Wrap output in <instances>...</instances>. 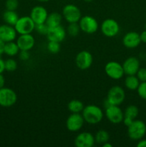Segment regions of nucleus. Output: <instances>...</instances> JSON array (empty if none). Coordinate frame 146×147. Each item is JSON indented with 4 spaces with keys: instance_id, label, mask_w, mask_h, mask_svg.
<instances>
[{
    "instance_id": "4c0bfd02",
    "label": "nucleus",
    "mask_w": 146,
    "mask_h": 147,
    "mask_svg": "<svg viewBox=\"0 0 146 147\" xmlns=\"http://www.w3.org/2000/svg\"><path fill=\"white\" fill-rule=\"evenodd\" d=\"M4 84H5V78L2 73H1L0 74V88L4 87Z\"/></svg>"
},
{
    "instance_id": "2f4dec72",
    "label": "nucleus",
    "mask_w": 146,
    "mask_h": 147,
    "mask_svg": "<svg viewBox=\"0 0 146 147\" xmlns=\"http://www.w3.org/2000/svg\"><path fill=\"white\" fill-rule=\"evenodd\" d=\"M19 7L18 0H7L5 2V7L7 10L16 11Z\"/></svg>"
},
{
    "instance_id": "c85d7f7f",
    "label": "nucleus",
    "mask_w": 146,
    "mask_h": 147,
    "mask_svg": "<svg viewBox=\"0 0 146 147\" xmlns=\"http://www.w3.org/2000/svg\"><path fill=\"white\" fill-rule=\"evenodd\" d=\"M5 70L8 72H14L17 68V63L12 58H9L4 61Z\"/></svg>"
},
{
    "instance_id": "6e6552de",
    "label": "nucleus",
    "mask_w": 146,
    "mask_h": 147,
    "mask_svg": "<svg viewBox=\"0 0 146 147\" xmlns=\"http://www.w3.org/2000/svg\"><path fill=\"white\" fill-rule=\"evenodd\" d=\"M102 33L107 37H113L117 35L120 32V25L114 19H106L100 26Z\"/></svg>"
},
{
    "instance_id": "412c9836",
    "label": "nucleus",
    "mask_w": 146,
    "mask_h": 147,
    "mask_svg": "<svg viewBox=\"0 0 146 147\" xmlns=\"http://www.w3.org/2000/svg\"><path fill=\"white\" fill-rule=\"evenodd\" d=\"M62 21V15L58 12H52L48 14L45 23L50 27H54L61 25Z\"/></svg>"
},
{
    "instance_id": "58836bf2",
    "label": "nucleus",
    "mask_w": 146,
    "mask_h": 147,
    "mask_svg": "<svg viewBox=\"0 0 146 147\" xmlns=\"http://www.w3.org/2000/svg\"><path fill=\"white\" fill-rule=\"evenodd\" d=\"M4 45H5V42H3L1 40H0V56L4 53Z\"/></svg>"
},
{
    "instance_id": "c9c22d12",
    "label": "nucleus",
    "mask_w": 146,
    "mask_h": 147,
    "mask_svg": "<svg viewBox=\"0 0 146 147\" xmlns=\"http://www.w3.org/2000/svg\"><path fill=\"white\" fill-rule=\"evenodd\" d=\"M140 37L141 42L146 43V30H145L144 31L142 32L141 34H140Z\"/></svg>"
},
{
    "instance_id": "393cba45",
    "label": "nucleus",
    "mask_w": 146,
    "mask_h": 147,
    "mask_svg": "<svg viewBox=\"0 0 146 147\" xmlns=\"http://www.w3.org/2000/svg\"><path fill=\"white\" fill-rule=\"evenodd\" d=\"M84 104L78 99L71 100L67 104V109L72 113H80L84 109Z\"/></svg>"
},
{
    "instance_id": "0eeeda50",
    "label": "nucleus",
    "mask_w": 146,
    "mask_h": 147,
    "mask_svg": "<svg viewBox=\"0 0 146 147\" xmlns=\"http://www.w3.org/2000/svg\"><path fill=\"white\" fill-rule=\"evenodd\" d=\"M78 23L81 31L86 34H94L99 28V24L97 20L90 15L82 17Z\"/></svg>"
},
{
    "instance_id": "79ce46f5",
    "label": "nucleus",
    "mask_w": 146,
    "mask_h": 147,
    "mask_svg": "<svg viewBox=\"0 0 146 147\" xmlns=\"http://www.w3.org/2000/svg\"><path fill=\"white\" fill-rule=\"evenodd\" d=\"M84 1H87V2H90V1H93V0H84Z\"/></svg>"
},
{
    "instance_id": "b1692460",
    "label": "nucleus",
    "mask_w": 146,
    "mask_h": 147,
    "mask_svg": "<svg viewBox=\"0 0 146 147\" xmlns=\"http://www.w3.org/2000/svg\"><path fill=\"white\" fill-rule=\"evenodd\" d=\"M19 51L20 50L17 42H14V41L5 42L4 53H5L7 55L9 56V57H14V56L18 55Z\"/></svg>"
},
{
    "instance_id": "9b49d317",
    "label": "nucleus",
    "mask_w": 146,
    "mask_h": 147,
    "mask_svg": "<svg viewBox=\"0 0 146 147\" xmlns=\"http://www.w3.org/2000/svg\"><path fill=\"white\" fill-rule=\"evenodd\" d=\"M93 63L92 55L87 50H82L77 53L75 57L76 66L80 70H87Z\"/></svg>"
},
{
    "instance_id": "5701e85b",
    "label": "nucleus",
    "mask_w": 146,
    "mask_h": 147,
    "mask_svg": "<svg viewBox=\"0 0 146 147\" xmlns=\"http://www.w3.org/2000/svg\"><path fill=\"white\" fill-rule=\"evenodd\" d=\"M140 81L136 75H130L127 76L125 80V86L126 88L130 90H136L140 85Z\"/></svg>"
},
{
    "instance_id": "cd10ccee",
    "label": "nucleus",
    "mask_w": 146,
    "mask_h": 147,
    "mask_svg": "<svg viewBox=\"0 0 146 147\" xmlns=\"http://www.w3.org/2000/svg\"><path fill=\"white\" fill-rule=\"evenodd\" d=\"M47 49L50 53L57 54L60 51V49H61L60 42L55 41H49L47 43Z\"/></svg>"
},
{
    "instance_id": "a211bd4d",
    "label": "nucleus",
    "mask_w": 146,
    "mask_h": 147,
    "mask_svg": "<svg viewBox=\"0 0 146 147\" xmlns=\"http://www.w3.org/2000/svg\"><path fill=\"white\" fill-rule=\"evenodd\" d=\"M17 31L14 26L7 24L0 25V40L4 42L14 41L17 37Z\"/></svg>"
},
{
    "instance_id": "a878e982",
    "label": "nucleus",
    "mask_w": 146,
    "mask_h": 147,
    "mask_svg": "<svg viewBox=\"0 0 146 147\" xmlns=\"http://www.w3.org/2000/svg\"><path fill=\"white\" fill-rule=\"evenodd\" d=\"M109 139H110V134L107 131L104 130V129H100V130L97 131L94 135L95 142L99 144L102 145L105 142H109Z\"/></svg>"
},
{
    "instance_id": "c756f323",
    "label": "nucleus",
    "mask_w": 146,
    "mask_h": 147,
    "mask_svg": "<svg viewBox=\"0 0 146 147\" xmlns=\"http://www.w3.org/2000/svg\"><path fill=\"white\" fill-rule=\"evenodd\" d=\"M137 94L141 98L146 100V81L141 82L137 90Z\"/></svg>"
},
{
    "instance_id": "f8f14e48",
    "label": "nucleus",
    "mask_w": 146,
    "mask_h": 147,
    "mask_svg": "<svg viewBox=\"0 0 146 147\" xmlns=\"http://www.w3.org/2000/svg\"><path fill=\"white\" fill-rule=\"evenodd\" d=\"M84 123V120L82 115L72 113L66 121V127L70 131L77 132L82 128Z\"/></svg>"
},
{
    "instance_id": "e433bc0d",
    "label": "nucleus",
    "mask_w": 146,
    "mask_h": 147,
    "mask_svg": "<svg viewBox=\"0 0 146 147\" xmlns=\"http://www.w3.org/2000/svg\"><path fill=\"white\" fill-rule=\"evenodd\" d=\"M5 70V66H4V61L0 57V74L2 73Z\"/></svg>"
},
{
    "instance_id": "ea45409f",
    "label": "nucleus",
    "mask_w": 146,
    "mask_h": 147,
    "mask_svg": "<svg viewBox=\"0 0 146 147\" xmlns=\"http://www.w3.org/2000/svg\"><path fill=\"white\" fill-rule=\"evenodd\" d=\"M102 146L103 147H112L113 146V145H112L111 144L109 143V142H105L104 144H102Z\"/></svg>"
},
{
    "instance_id": "f257e3e1",
    "label": "nucleus",
    "mask_w": 146,
    "mask_h": 147,
    "mask_svg": "<svg viewBox=\"0 0 146 147\" xmlns=\"http://www.w3.org/2000/svg\"><path fill=\"white\" fill-rule=\"evenodd\" d=\"M84 122L91 125H95L100 123L103 119L104 113L100 107L96 105H87L84 106L82 111Z\"/></svg>"
},
{
    "instance_id": "bb28decb",
    "label": "nucleus",
    "mask_w": 146,
    "mask_h": 147,
    "mask_svg": "<svg viewBox=\"0 0 146 147\" xmlns=\"http://www.w3.org/2000/svg\"><path fill=\"white\" fill-rule=\"evenodd\" d=\"M80 27L78 22L69 23L67 29V32L71 37H76L79 34L80 32Z\"/></svg>"
},
{
    "instance_id": "423d86ee",
    "label": "nucleus",
    "mask_w": 146,
    "mask_h": 147,
    "mask_svg": "<svg viewBox=\"0 0 146 147\" xmlns=\"http://www.w3.org/2000/svg\"><path fill=\"white\" fill-rule=\"evenodd\" d=\"M17 100V95L13 89L3 87L0 88V106L9 108L14 106Z\"/></svg>"
},
{
    "instance_id": "f3484780",
    "label": "nucleus",
    "mask_w": 146,
    "mask_h": 147,
    "mask_svg": "<svg viewBox=\"0 0 146 147\" xmlns=\"http://www.w3.org/2000/svg\"><path fill=\"white\" fill-rule=\"evenodd\" d=\"M16 42L20 50L29 51L34 47L35 40L31 34H23L19 36Z\"/></svg>"
},
{
    "instance_id": "1a4fd4ad",
    "label": "nucleus",
    "mask_w": 146,
    "mask_h": 147,
    "mask_svg": "<svg viewBox=\"0 0 146 147\" xmlns=\"http://www.w3.org/2000/svg\"><path fill=\"white\" fill-rule=\"evenodd\" d=\"M106 75L113 80H120L125 75L123 65L117 61H110L104 66Z\"/></svg>"
},
{
    "instance_id": "ddd939ff",
    "label": "nucleus",
    "mask_w": 146,
    "mask_h": 147,
    "mask_svg": "<svg viewBox=\"0 0 146 147\" xmlns=\"http://www.w3.org/2000/svg\"><path fill=\"white\" fill-rule=\"evenodd\" d=\"M94 143V136L90 132H81L74 139V145L77 147H92Z\"/></svg>"
},
{
    "instance_id": "39448f33",
    "label": "nucleus",
    "mask_w": 146,
    "mask_h": 147,
    "mask_svg": "<svg viewBox=\"0 0 146 147\" xmlns=\"http://www.w3.org/2000/svg\"><path fill=\"white\" fill-rule=\"evenodd\" d=\"M62 17L68 23L79 22L82 17L80 8L72 4H68L62 9Z\"/></svg>"
},
{
    "instance_id": "aec40b11",
    "label": "nucleus",
    "mask_w": 146,
    "mask_h": 147,
    "mask_svg": "<svg viewBox=\"0 0 146 147\" xmlns=\"http://www.w3.org/2000/svg\"><path fill=\"white\" fill-rule=\"evenodd\" d=\"M139 114V109L135 105H130L125 109L124 112V119L123 122L126 126L131 124L132 122L135 120Z\"/></svg>"
},
{
    "instance_id": "7ed1b4c3",
    "label": "nucleus",
    "mask_w": 146,
    "mask_h": 147,
    "mask_svg": "<svg viewBox=\"0 0 146 147\" xmlns=\"http://www.w3.org/2000/svg\"><path fill=\"white\" fill-rule=\"evenodd\" d=\"M36 24L29 16H24L19 18L14 26L18 34H31L35 30Z\"/></svg>"
},
{
    "instance_id": "2eb2a0df",
    "label": "nucleus",
    "mask_w": 146,
    "mask_h": 147,
    "mask_svg": "<svg viewBox=\"0 0 146 147\" xmlns=\"http://www.w3.org/2000/svg\"><path fill=\"white\" fill-rule=\"evenodd\" d=\"M67 31L62 25L54 27H50L47 32V36L49 41H55L61 42L65 39Z\"/></svg>"
},
{
    "instance_id": "7c9ffc66",
    "label": "nucleus",
    "mask_w": 146,
    "mask_h": 147,
    "mask_svg": "<svg viewBox=\"0 0 146 147\" xmlns=\"http://www.w3.org/2000/svg\"><path fill=\"white\" fill-rule=\"evenodd\" d=\"M49 27L47 25L46 23H42V24H36L35 26V30L39 34H42V35H46L48 32Z\"/></svg>"
},
{
    "instance_id": "6ab92c4d",
    "label": "nucleus",
    "mask_w": 146,
    "mask_h": 147,
    "mask_svg": "<svg viewBox=\"0 0 146 147\" xmlns=\"http://www.w3.org/2000/svg\"><path fill=\"white\" fill-rule=\"evenodd\" d=\"M140 34L136 32H128L123 37V44L127 48H135L140 45Z\"/></svg>"
},
{
    "instance_id": "37998d69",
    "label": "nucleus",
    "mask_w": 146,
    "mask_h": 147,
    "mask_svg": "<svg viewBox=\"0 0 146 147\" xmlns=\"http://www.w3.org/2000/svg\"><path fill=\"white\" fill-rule=\"evenodd\" d=\"M145 30H146V24H145Z\"/></svg>"
},
{
    "instance_id": "473e14b6",
    "label": "nucleus",
    "mask_w": 146,
    "mask_h": 147,
    "mask_svg": "<svg viewBox=\"0 0 146 147\" xmlns=\"http://www.w3.org/2000/svg\"><path fill=\"white\" fill-rule=\"evenodd\" d=\"M136 76L139 79L140 82L146 81V68L145 67H140L138 71L136 73Z\"/></svg>"
},
{
    "instance_id": "f03ea898",
    "label": "nucleus",
    "mask_w": 146,
    "mask_h": 147,
    "mask_svg": "<svg viewBox=\"0 0 146 147\" xmlns=\"http://www.w3.org/2000/svg\"><path fill=\"white\" fill-rule=\"evenodd\" d=\"M146 134V124L141 120L133 121L127 126V135L132 140L139 141L143 139Z\"/></svg>"
},
{
    "instance_id": "4be33fe9",
    "label": "nucleus",
    "mask_w": 146,
    "mask_h": 147,
    "mask_svg": "<svg viewBox=\"0 0 146 147\" xmlns=\"http://www.w3.org/2000/svg\"><path fill=\"white\" fill-rule=\"evenodd\" d=\"M3 20H4L5 24L9 25L14 26L17 23V20H19V15L16 11L14 10H6L3 14Z\"/></svg>"
},
{
    "instance_id": "72a5a7b5",
    "label": "nucleus",
    "mask_w": 146,
    "mask_h": 147,
    "mask_svg": "<svg viewBox=\"0 0 146 147\" xmlns=\"http://www.w3.org/2000/svg\"><path fill=\"white\" fill-rule=\"evenodd\" d=\"M19 57L22 61H27L30 57V54L27 50H20L19 53Z\"/></svg>"
},
{
    "instance_id": "4468645a",
    "label": "nucleus",
    "mask_w": 146,
    "mask_h": 147,
    "mask_svg": "<svg viewBox=\"0 0 146 147\" xmlns=\"http://www.w3.org/2000/svg\"><path fill=\"white\" fill-rule=\"evenodd\" d=\"M47 16H48V12L45 7L43 6L37 5L31 9L29 17L36 24H39L45 23Z\"/></svg>"
},
{
    "instance_id": "f704fd0d",
    "label": "nucleus",
    "mask_w": 146,
    "mask_h": 147,
    "mask_svg": "<svg viewBox=\"0 0 146 147\" xmlns=\"http://www.w3.org/2000/svg\"><path fill=\"white\" fill-rule=\"evenodd\" d=\"M137 147H146V139H140L137 144Z\"/></svg>"
},
{
    "instance_id": "a19ab883",
    "label": "nucleus",
    "mask_w": 146,
    "mask_h": 147,
    "mask_svg": "<svg viewBox=\"0 0 146 147\" xmlns=\"http://www.w3.org/2000/svg\"><path fill=\"white\" fill-rule=\"evenodd\" d=\"M38 1H40V2H47V1H50V0H37Z\"/></svg>"
},
{
    "instance_id": "9d476101",
    "label": "nucleus",
    "mask_w": 146,
    "mask_h": 147,
    "mask_svg": "<svg viewBox=\"0 0 146 147\" xmlns=\"http://www.w3.org/2000/svg\"><path fill=\"white\" fill-rule=\"evenodd\" d=\"M106 118L110 123L113 124H118L123 122L124 119V112L119 107V106L110 105L105 108L104 112Z\"/></svg>"
},
{
    "instance_id": "dca6fc26",
    "label": "nucleus",
    "mask_w": 146,
    "mask_h": 147,
    "mask_svg": "<svg viewBox=\"0 0 146 147\" xmlns=\"http://www.w3.org/2000/svg\"><path fill=\"white\" fill-rule=\"evenodd\" d=\"M123 67L125 74L127 76L136 75L140 67V63L138 59L135 57H127L123 63Z\"/></svg>"
},
{
    "instance_id": "20e7f679",
    "label": "nucleus",
    "mask_w": 146,
    "mask_h": 147,
    "mask_svg": "<svg viewBox=\"0 0 146 147\" xmlns=\"http://www.w3.org/2000/svg\"><path fill=\"white\" fill-rule=\"evenodd\" d=\"M106 99L110 105L120 106L124 102L125 99V92L121 86H113L107 92Z\"/></svg>"
}]
</instances>
